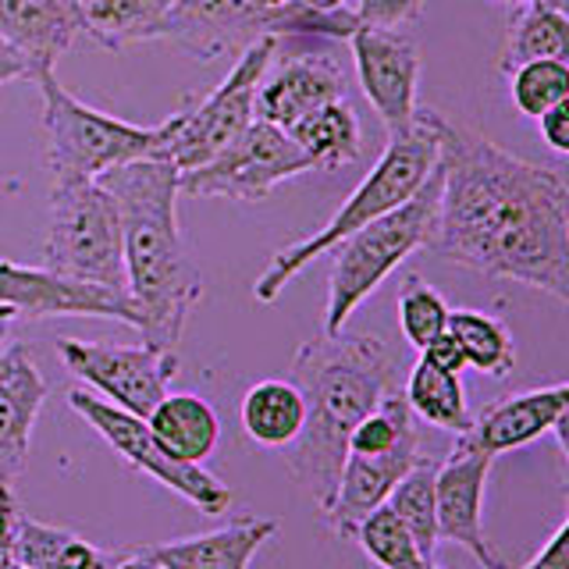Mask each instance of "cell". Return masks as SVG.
Masks as SVG:
<instances>
[{
  "label": "cell",
  "instance_id": "cell-1",
  "mask_svg": "<svg viewBox=\"0 0 569 569\" xmlns=\"http://www.w3.org/2000/svg\"><path fill=\"white\" fill-rule=\"evenodd\" d=\"M441 203L435 257L538 289L569 307V182L431 111Z\"/></svg>",
  "mask_w": 569,
  "mask_h": 569
},
{
  "label": "cell",
  "instance_id": "cell-2",
  "mask_svg": "<svg viewBox=\"0 0 569 569\" xmlns=\"http://www.w3.org/2000/svg\"><path fill=\"white\" fill-rule=\"evenodd\" d=\"M289 381L307 402V423L278 456L317 509L328 512L349 456V435L385 396L399 391V360L373 335L320 331L296 349Z\"/></svg>",
  "mask_w": 569,
  "mask_h": 569
},
{
  "label": "cell",
  "instance_id": "cell-3",
  "mask_svg": "<svg viewBox=\"0 0 569 569\" xmlns=\"http://www.w3.org/2000/svg\"><path fill=\"white\" fill-rule=\"evenodd\" d=\"M97 182L111 189L121 210L124 278L142 346L174 349L203 296V274L178 228V168L153 153L100 174Z\"/></svg>",
  "mask_w": 569,
  "mask_h": 569
},
{
  "label": "cell",
  "instance_id": "cell-4",
  "mask_svg": "<svg viewBox=\"0 0 569 569\" xmlns=\"http://www.w3.org/2000/svg\"><path fill=\"white\" fill-rule=\"evenodd\" d=\"M438 168V132H435V118L431 111H417L413 129H406L402 136H388V147L378 157V164L370 168V174L360 186L349 192V200L338 207L335 218L313 231L307 239H296L289 246H281L278 253L267 260L263 274L253 284V296L263 307L278 302V296L284 292L302 267H310L317 257L331 253L338 242H346L349 236H356L360 228H367L370 221L385 218L388 210L402 207L409 196H413L427 178Z\"/></svg>",
  "mask_w": 569,
  "mask_h": 569
},
{
  "label": "cell",
  "instance_id": "cell-5",
  "mask_svg": "<svg viewBox=\"0 0 569 569\" xmlns=\"http://www.w3.org/2000/svg\"><path fill=\"white\" fill-rule=\"evenodd\" d=\"M43 97L47 168L53 178H100L139 157L164 153L174 132V114L160 124H132L82 103L58 71L47 68L32 79Z\"/></svg>",
  "mask_w": 569,
  "mask_h": 569
},
{
  "label": "cell",
  "instance_id": "cell-6",
  "mask_svg": "<svg viewBox=\"0 0 569 569\" xmlns=\"http://www.w3.org/2000/svg\"><path fill=\"white\" fill-rule=\"evenodd\" d=\"M43 271L129 296L121 210L111 189L97 178H53Z\"/></svg>",
  "mask_w": 569,
  "mask_h": 569
},
{
  "label": "cell",
  "instance_id": "cell-7",
  "mask_svg": "<svg viewBox=\"0 0 569 569\" xmlns=\"http://www.w3.org/2000/svg\"><path fill=\"white\" fill-rule=\"evenodd\" d=\"M441 203V168L385 218L370 221L356 236L335 246V263L328 274V307H325V335L346 331L349 317L378 292V284L396 271V267L427 249Z\"/></svg>",
  "mask_w": 569,
  "mask_h": 569
},
{
  "label": "cell",
  "instance_id": "cell-8",
  "mask_svg": "<svg viewBox=\"0 0 569 569\" xmlns=\"http://www.w3.org/2000/svg\"><path fill=\"white\" fill-rule=\"evenodd\" d=\"M281 40L263 36L260 43L242 50L221 86H213L203 100H192L174 114V132L160 157H168L178 174L203 168L207 160L231 147L253 124V100L263 71L274 64Z\"/></svg>",
  "mask_w": 569,
  "mask_h": 569
},
{
  "label": "cell",
  "instance_id": "cell-9",
  "mask_svg": "<svg viewBox=\"0 0 569 569\" xmlns=\"http://www.w3.org/2000/svg\"><path fill=\"white\" fill-rule=\"evenodd\" d=\"M68 406L76 409V417H82L89 427H93V431L111 445L124 462H132L139 473H147L150 480H157V485L174 491L196 512H203V516L228 512L231 488L224 480L207 473L203 467H196V462L174 459L142 417H132V413H124V409L103 402L89 388H71Z\"/></svg>",
  "mask_w": 569,
  "mask_h": 569
},
{
  "label": "cell",
  "instance_id": "cell-10",
  "mask_svg": "<svg viewBox=\"0 0 569 569\" xmlns=\"http://www.w3.org/2000/svg\"><path fill=\"white\" fill-rule=\"evenodd\" d=\"M310 157L296 147V139L274 129V124L257 121L224 147L203 168L178 174V192L196 196V200H236V203H260L281 182L299 174H310Z\"/></svg>",
  "mask_w": 569,
  "mask_h": 569
},
{
  "label": "cell",
  "instance_id": "cell-11",
  "mask_svg": "<svg viewBox=\"0 0 569 569\" xmlns=\"http://www.w3.org/2000/svg\"><path fill=\"white\" fill-rule=\"evenodd\" d=\"M53 346L68 373H76L93 396L142 420L168 396L171 381L182 370L174 349L82 342V338H58Z\"/></svg>",
  "mask_w": 569,
  "mask_h": 569
},
{
  "label": "cell",
  "instance_id": "cell-12",
  "mask_svg": "<svg viewBox=\"0 0 569 569\" xmlns=\"http://www.w3.org/2000/svg\"><path fill=\"white\" fill-rule=\"evenodd\" d=\"M292 4L267 14L253 0H178L160 29V40H171L196 61H221L228 53H242L260 43L263 36L284 40Z\"/></svg>",
  "mask_w": 569,
  "mask_h": 569
},
{
  "label": "cell",
  "instance_id": "cell-13",
  "mask_svg": "<svg viewBox=\"0 0 569 569\" xmlns=\"http://www.w3.org/2000/svg\"><path fill=\"white\" fill-rule=\"evenodd\" d=\"M356 76L388 136H402L417 121L420 50L399 29L360 26L349 36Z\"/></svg>",
  "mask_w": 569,
  "mask_h": 569
},
{
  "label": "cell",
  "instance_id": "cell-14",
  "mask_svg": "<svg viewBox=\"0 0 569 569\" xmlns=\"http://www.w3.org/2000/svg\"><path fill=\"white\" fill-rule=\"evenodd\" d=\"M495 456L456 438L438 467V541L467 548L485 569H512L485 533V488Z\"/></svg>",
  "mask_w": 569,
  "mask_h": 569
},
{
  "label": "cell",
  "instance_id": "cell-15",
  "mask_svg": "<svg viewBox=\"0 0 569 569\" xmlns=\"http://www.w3.org/2000/svg\"><path fill=\"white\" fill-rule=\"evenodd\" d=\"M0 307H8L14 317L43 320V317H107L136 328L132 299L97 289V284L64 281L43 267H22L0 260Z\"/></svg>",
  "mask_w": 569,
  "mask_h": 569
},
{
  "label": "cell",
  "instance_id": "cell-16",
  "mask_svg": "<svg viewBox=\"0 0 569 569\" xmlns=\"http://www.w3.org/2000/svg\"><path fill=\"white\" fill-rule=\"evenodd\" d=\"M335 100H346V76L338 61L325 58V53H296L278 68L263 71L253 100V118L289 132L296 121Z\"/></svg>",
  "mask_w": 569,
  "mask_h": 569
},
{
  "label": "cell",
  "instance_id": "cell-17",
  "mask_svg": "<svg viewBox=\"0 0 569 569\" xmlns=\"http://www.w3.org/2000/svg\"><path fill=\"white\" fill-rule=\"evenodd\" d=\"M423 456H427L423 452V438L402 441V445H396V449L373 452V456L349 452L342 477H338L335 498H331V506L325 512V520H328L335 538H349L352 541L356 527H360L373 509H381L388 502L391 488H396Z\"/></svg>",
  "mask_w": 569,
  "mask_h": 569
},
{
  "label": "cell",
  "instance_id": "cell-18",
  "mask_svg": "<svg viewBox=\"0 0 569 569\" xmlns=\"http://www.w3.org/2000/svg\"><path fill=\"white\" fill-rule=\"evenodd\" d=\"M50 396L26 342L0 349V485H14L26 470L29 438Z\"/></svg>",
  "mask_w": 569,
  "mask_h": 569
},
{
  "label": "cell",
  "instance_id": "cell-19",
  "mask_svg": "<svg viewBox=\"0 0 569 569\" xmlns=\"http://www.w3.org/2000/svg\"><path fill=\"white\" fill-rule=\"evenodd\" d=\"M82 36L79 0H0V43L22 53L36 76L58 64Z\"/></svg>",
  "mask_w": 569,
  "mask_h": 569
},
{
  "label": "cell",
  "instance_id": "cell-20",
  "mask_svg": "<svg viewBox=\"0 0 569 569\" xmlns=\"http://www.w3.org/2000/svg\"><path fill=\"white\" fill-rule=\"evenodd\" d=\"M566 406H569V381L516 391V396H506L480 409L473 417V427L459 438L488 456H502L512 449H523V445L538 441L545 431H551Z\"/></svg>",
  "mask_w": 569,
  "mask_h": 569
},
{
  "label": "cell",
  "instance_id": "cell-21",
  "mask_svg": "<svg viewBox=\"0 0 569 569\" xmlns=\"http://www.w3.org/2000/svg\"><path fill=\"white\" fill-rule=\"evenodd\" d=\"M278 533V520L242 516L218 530L192 533L164 545H147V559L160 569H249L257 551Z\"/></svg>",
  "mask_w": 569,
  "mask_h": 569
},
{
  "label": "cell",
  "instance_id": "cell-22",
  "mask_svg": "<svg viewBox=\"0 0 569 569\" xmlns=\"http://www.w3.org/2000/svg\"><path fill=\"white\" fill-rule=\"evenodd\" d=\"M147 423L174 459L196 462V467L210 459L221 441V417L213 413L207 399L189 396V391H178V396L168 391L147 417Z\"/></svg>",
  "mask_w": 569,
  "mask_h": 569
},
{
  "label": "cell",
  "instance_id": "cell-23",
  "mask_svg": "<svg viewBox=\"0 0 569 569\" xmlns=\"http://www.w3.org/2000/svg\"><path fill=\"white\" fill-rule=\"evenodd\" d=\"M239 420H242V435L249 441L260 445V449L281 452L299 438L302 423H307V402H302L299 388L292 381L267 378V381H257L242 396Z\"/></svg>",
  "mask_w": 569,
  "mask_h": 569
},
{
  "label": "cell",
  "instance_id": "cell-24",
  "mask_svg": "<svg viewBox=\"0 0 569 569\" xmlns=\"http://www.w3.org/2000/svg\"><path fill=\"white\" fill-rule=\"evenodd\" d=\"M527 61H559L569 68V14L551 8L548 0L516 4L509 18L498 68L509 76Z\"/></svg>",
  "mask_w": 569,
  "mask_h": 569
},
{
  "label": "cell",
  "instance_id": "cell-25",
  "mask_svg": "<svg viewBox=\"0 0 569 569\" xmlns=\"http://www.w3.org/2000/svg\"><path fill=\"white\" fill-rule=\"evenodd\" d=\"M124 551H103L76 530L50 527L22 516L14 545V562L26 569H121Z\"/></svg>",
  "mask_w": 569,
  "mask_h": 569
},
{
  "label": "cell",
  "instance_id": "cell-26",
  "mask_svg": "<svg viewBox=\"0 0 569 569\" xmlns=\"http://www.w3.org/2000/svg\"><path fill=\"white\" fill-rule=\"evenodd\" d=\"M178 0H89L82 4L86 40L103 50H129L136 43L160 40Z\"/></svg>",
  "mask_w": 569,
  "mask_h": 569
},
{
  "label": "cell",
  "instance_id": "cell-27",
  "mask_svg": "<svg viewBox=\"0 0 569 569\" xmlns=\"http://www.w3.org/2000/svg\"><path fill=\"white\" fill-rule=\"evenodd\" d=\"M289 136L296 139V147L310 157L313 171H338L360 160L363 153V132H360V118L346 103L335 100L320 111L307 114L302 121H296Z\"/></svg>",
  "mask_w": 569,
  "mask_h": 569
},
{
  "label": "cell",
  "instance_id": "cell-28",
  "mask_svg": "<svg viewBox=\"0 0 569 569\" xmlns=\"http://www.w3.org/2000/svg\"><path fill=\"white\" fill-rule=\"evenodd\" d=\"M402 396L420 423H431L438 431H449L456 438L467 435L473 427V413L467 406V391H462L459 373L417 360V367L409 370V378H406Z\"/></svg>",
  "mask_w": 569,
  "mask_h": 569
},
{
  "label": "cell",
  "instance_id": "cell-29",
  "mask_svg": "<svg viewBox=\"0 0 569 569\" xmlns=\"http://www.w3.org/2000/svg\"><path fill=\"white\" fill-rule=\"evenodd\" d=\"M438 467L441 459L427 452L388 495V509L399 516L402 527L413 533L417 548L435 562L438 548Z\"/></svg>",
  "mask_w": 569,
  "mask_h": 569
},
{
  "label": "cell",
  "instance_id": "cell-30",
  "mask_svg": "<svg viewBox=\"0 0 569 569\" xmlns=\"http://www.w3.org/2000/svg\"><path fill=\"white\" fill-rule=\"evenodd\" d=\"M449 335L459 342L467 367L502 381L516 367V346L512 335L498 317L480 310H452L449 313Z\"/></svg>",
  "mask_w": 569,
  "mask_h": 569
},
{
  "label": "cell",
  "instance_id": "cell-31",
  "mask_svg": "<svg viewBox=\"0 0 569 569\" xmlns=\"http://www.w3.org/2000/svg\"><path fill=\"white\" fill-rule=\"evenodd\" d=\"M352 541L363 548V556L378 569H431V559L417 548L413 533L388 506L373 509L367 520L356 527Z\"/></svg>",
  "mask_w": 569,
  "mask_h": 569
},
{
  "label": "cell",
  "instance_id": "cell-32",
  "mask_svg": "<svg viewBox=\"0 0 569 569\" xmlns=\"http://www.w3.org/2000/svg\"><path fill=\"white\" fill-rule=\"evenodd\" d=\"M449 302L445 296L427 284L420 274H406L399 284V328L402 338L413 349H427L438 335L449 331Z\"/></svg>",
  "mask_w": 569,
  "mask_h": 569
},
{
  "label": "cell",
  "instance_id": "cell-33",
  "mask_svg": "<svg viewBox=\"0 0 569 569\" xmlns=\"http://www.w3.org/2000/svg\"><path fill=\"white\" fill-rule=\"evenodd\" d=\"M509 97L516 111L538 121L559 100L569 97V68L559 61H527L509 71Z\"/></svg>",
  "mask_w": 569,
  "mask_h": 569
},
{
  "label": "cell",
  "instance_id": "cell-34",
  "mask_svg": "<svg viewBox=\"0 0 569 569\" xmlns=\"http://www.w3.org/2000/svg\"><path fill=\"white\" fill-rule=\"evenodd\" d=\"M352 14L360 18V26L399 29L423 14V0H356Z\"/></svg>",
  "mask_w": 569,
  "mask_h": 569
},
{
  "label": "cell",
  "instance_id": "cell-35",
  "mask_svg": "<svg viewBox=\"0 0 569 569\" xmlns=\"http://www.w3.org/2000/svg\"><path fill=\"white\" fill-rule=\"evenodd\" d=\"M22 509L11 485H0V569L14 566V545H18V527H22Z\"/></svg>",
  "mask_w": 569,
  "mask_h": 569
},
{
  "label": "cell",
  "instance_id": "cell-36",
  "mask_svg": "<svg viewBox=\"0 0 569 569\" xmlns=\"http://www.w3.org/2000/svg\"><path fill=\"white\" fill-rule=\"evenodd\" d=\"M538 132L545 139V147L559 157H569V97L559 100L548 114L538 118Z\"/></svg>",
  "mask_w": 569,
  "mask_h": 569
},
{
  "label": "cell",
  "instance_id": "cell-37",
  "mask_svg": "<svg viewBox=\"0 0 569 569\" xmlns=\"http://www.w3.org/2000/svg\"><path fill=\"white\" fill-rule=\"evenodd\" d=\"M520 569H569V516L566 523L551 533V538L533 551V556L527 559V566Z\"/></svg>",
  "mask_w": 569,
  "mask_h": 569
},
{
  "label": "cell",
  "instance_id": "cell-38",
  "mask_svg": "<svg viewBox=\"0 0 569 569\" xmlns=\"http://www.w3.org/2000/svg\"><path fill=\"white\" fill-rule=\"evenodd\" d=\"M420 360H427V363H435V367H441V370H449V373H462L467 370V356H462V349H459V342L456 338L445 331V335H438L431 346H427L423 352H420Z\"/></svg>",
  "mask_w": 569,
  "mask_h": 569
},
{
  "label": "cell",
  "instance_id": "cell-39",
  "mask_svg": "<svg viewBox=\"0 0 569 569\" xmlns=\"http://www.w3.org/2000/svg\"><path fill=\"white\" fill-rule=\"evenodd\" d=\"M18 79H29V82H32V79H36V71H32V64L22 58V53L0 43V86L18 82Z\"/></svg>",
  "mask_w": 569,
  "mask_h": 569
},
{
  "label": "cell",
  "instance_id": "cell-40",
  "mask_svg": "<svg viewBox=\"0 0 569 569\" xmlns=\"http://www.w3.org/2000/svg\"><path fill=\"white\" fill-rule=\"evenodd\" d=\"M556 441H559V452H562V467H569V406L562 409V417L556 420Z\"/></svg>",
  "mask_w": 569,
  "mask_h": 569
},
{
  "label": "cell",
  "instance_id": "cell-41",
  "mask_svg": "<svg viewBox=\"0 0 569 569\" xmlns=\"http://www.w3.org/2000/svg\"><path fill=\"white\" fill-rule=\"evenodd\" d=\"M121 569H160V566H153L142 548H136V551L129 548V551H124V559H121Z\"/></svg>",
  "mask_w": 569,
  "mask_h": 569
},
{
  "label": "cell",
  "instance_id": "cell-42",
  "mask_svg": "<svg viewBox=\"0 0 569 569\" xmlns=\"http://www.w3.org/2000/svg\"><path fill=\"white\" fill-rule=\"evenodd\" d=\"M302 8H310V11H320V14H328V11H338V8H346V0H299Z\"/></svg>",
  "mask_w": 569,
  "mask_h": 569
},
{
  "label": "cell",
  "instance_id": "cell-43",
  "mask_svg": "<svg viewBox=\"0 0 569 569\" xmlns=\"http://www.w3.org/2000/svg\"><path fill=\"white\" fill-rule=\"evenodd\" d=\"M253 4L260 8V11H267V14H278V11H284L292 4V0H253Z\"/></svg>",
  "mask_w": 569,
  "mask_h": 569
},
{
  "label": "cell",
  "instance_id": "cell-44",
  "mask_svg": "<svg viewBox=\"0 0 569 569\" xmlns=\"http://www.w3.org/2000/svg\"><path fill=\"white\" fill-rule=\"evenodd\" d=\"M8 335H11V320H0V349H4Z\"/></svg>",
  "mask_w": 569,
  "mask_h": 569
},
{
  "label": "cell",
  "instance_id": "cell-45",
  "mask_svg": "<svg viewBox=\"0 0 569 569\" xmlns=\"http://www.w3.org/2000/svg\"><path fill=\"white\" fill-rule=\"evenodd\" d=\"M562 491H566V506H569V467H562Z\"/></svg>",
  "mask_w": 569,
  "mask_h": 569
},
{
  "label": "cell",
  "instance_id": "cell-46",
  "mask_svg": "<svg viewBox=\"0 0 569 569\" xmlns=\"http://www.w3.org/2000/svg\"><path fill=\"white\" fill-rule=\"evenodd\" d=\"M548 4H551V8H559L562 14H569V0H548Z\"/></svg>",
  "mask_w": 569,
  "mask_h": 569
},
{
  "label": "cell",
  "instance_id": "cell-47",
  "mask_svg": "<svg viewBox=\"0 0 569 569\" xmlns=\"http://www.w3.org/2000/svg\"><path fill=\"white\" fill-rule=\"evenodd\" d=\"M0 320H14V313L8 307H0Z\"/></svg>",
  "mask_w": 569,
  "mask_h": 569
},
{
  "label": "cell",
  "instance_id": "cell-48",
  "mask_svg": "<svg viewBox=\"0 0 569 569\" xmlns=\"http://www.w3.org/2000/svg\"><path fill=\"white\" fill-rule=\"evenodd\" d=\"M502 4H530V0H502Z\"/></svg>",
  "mask_w": 569,
  "mask_h": 569
},
{
  "label": "cell",
  "instance_id": "cell-49",
  "mask_svg": "<svg viewBox=\"0 0 569 569\" xmlns=\"http://www.w3.org/2000/svg\"><path fill=\"white\" fill-rule=\"evenodd\" d=\"M11 569H26V566H18V562H14V566H11Z\"/></svg>",
  "mask_w": 569,
  "mask_h": 569
},
{
  "label": "cell",
  "instance_id": "cell-50",
  "mask_svg": "<svg viewBox=\"0 0 569 569\" xmlns=\"http://www.w3.org/2000/svg\"><path fill=\"white\" fill-rule=\"evenodd\" d=\"M431 569H441V566H435V562H431Z\"/></svg>",
  "mask_w": 569,
  "mask_h": 569
},
{
  "label": "cell",
  "instance_id": "cell-51",
  "mask_svg": "<svg viewBox=\"0 0 569 569\" xmlns=\"http://www.w3.org/2000/svg\"><path fill=\"white\" fill-rule=\"evenodd\" d=\"M79 4H89V0H79Z\"/></svg>",
  "mask_w": 569,
  "mask_h": 569
}]
</instances>
